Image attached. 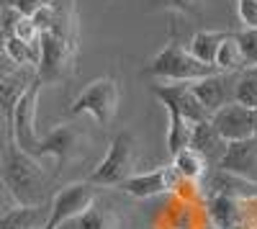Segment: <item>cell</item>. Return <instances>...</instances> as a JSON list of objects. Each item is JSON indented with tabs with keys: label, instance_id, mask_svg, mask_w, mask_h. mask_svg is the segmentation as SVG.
Masks as SVG:
<instances>
[{
	"label": "cell",
	"instance_id": "cell-1",
	"mask_svg": "<svg viewBox=\"0 0 257 229\" xmlns=\"http://www.w3.org/2000/svg\"><path fill=\"white\" fill-rule=\"evenodd\" d=\"M0 175L8 193L18 206H39L47 196V173L41 168L39 157L26 155L18 144L11 139L6 144L3 160H0Z\"/></svg>",
	"mask_w": 257,
	"mask_h": 229
},
{
	"label": "cell",
	"instance_id": "cell-2",
	"mask_svg": "<svg viewBox=\"0 0 257 229\" xmlns=\"http://www.w3.org/2000/svg\"><path fill=\"white\" fill-rule=\"evenodd\" d=\"M213 72H216V67L198 62L180 44H167L157 57L149 59V65L144 70V75L165 80V82H196Z\"/></svg>",
	"mask_w": 257,
	"mask_h": 229
},
{
	"label": "cell",
	"instance_id": "cell-3",
	"mask_svg": "<svg viewBox=\"0 0 257 229\" xmlns=\"http://www.w3.org/2000/svg\"><path fill=\"white\" fill-rule=\"evenodd\" d=\"M118 100L121 90L113 77H98L82 88V93L70 103L67 113L70 116H90L100 127H111V121L118 113Z\"/></svg>",
	"mask_w": 257,
	"mask_h": 229
},
{
	"label": "cell",
	"instance_id": "cell-4",
	"mask_svg": "<svg viewBox=\"0 0 257 229\" xmlns=\"http://www.w3.org/2000/svg\"><path fill=\"white\" fill-rule=\"evenodd\" d=\"M134 160H137V139L132 132H118L111 144H108V152L100 160V165L90 173L88 183L93 185H118L123 180H128L134 173Z\"/></svg>",
	"mask_w": 257,
	"mask_h": 229
},
{
	"label": "cell",
	"instance_id": "cell-5",
	"mask_svg": "<svg viewBox=\"0 0 257 229\" xmlns=\"http://www.w3.org/2000/svg\"><path fill=\"white\" fill-rule=\"evenodd\" d=\"M39 95H41V80L36 77L26 93L18 98L16 108L11 113V139L18 144L26 155L36 157L39 152V134H36V111H39Z\"/></svg>",
	"mask_w": 257,
	"mask_h": 229
},
{
	"label": "cell",
	"instance_id": "cell-6",
	"mask_svg": "<svg viewBox=\"0 0 257 229\" xmlns=\"http://www.w3.org/2000/svg\"><path fill=\"white\" fill-rule=\"evenodd\" d=\"M95 185L88 180H80V183H70L54 196V201L49 203V219L44 229H59L64 221H70L75 216H80L82 211H88L93 201H95Z\"/></svg>",
	"mask_w": 257,
	"mask_h": 229
},
{
	"label": "cell",
	"instance_id": "cell-7",
	"mask_svg": "<svg viewBox=\"0 0 257 229\" xmlns=\"http://www.w3.org/2000/svg\"><path fill=\"white\" fill-rule=\"evenodd\" d=\"M75 47H72V39H64L54 31L41 34V57H39V65H36V77L44 82H54L62 80L70 70V62H72Z\"/></svg>",
	"mask_w": 257,
	"mask_h": 229
},
{
	"label": "cell",
	"instance_id": "cell-8",
	"mask_svg": "<svg viewBox=\"0 0 257 229\" xmlns=\"http://www.w3.org/2000/svg\"><path fill=\"white\" fill-rule=\"evenodd\" d=\"M180 180H183V175L178 173L175 165H165V168L149 170L142 175H132L118 185V191L132 198H152L160 193H175Z\"/></svg>",
	"mask_w": 257,
	"mask_h": 229
},
{
	"label": "cell",
	"instance_id": "cell-9",
	"mask_svg": "<svg viewBox=\"0 0 257 229\" xmlns=\"http://www.w3.org/2000/svg\"><path fill=\"white\" fill-rule=\"evenodd\" d=\"M237 75L229 72H213L208 77H201L196 82H190V90L196 93V98L201 100V106L206 108L208 116H213L216 111H221L224 106L234 103V90H237Z\"/></svg>",
	"mask_w": 257,
	"mask_h": 229
},
{
	"label": "cell",
	"instance_id": "cell-10",
	"mask_svg": "<svg viewBox=\"0 0 257 229\" xmlns=\"http://www.w3.org/2000/svg\"><path fill=\"white\" fill-rule=\"evenodd\" d=\"M152 93L162 100L165 108L185 116L190 124H201L211 119L206 108L201 106V100L196 98V93L190 90V82H162V85L152 88Z\"/></svg>",
	"mask_w": 257,
	"mask_h": 229
},
{
	"label": "cell",
	"instance_id": "cell-11",
	"mask_svg": "<svg viewBox=\"0 0 257 229\" xmlns=\"http://www.w3.org/2000/svg\"><path fill=\"white\" fill-rule=\"evenodd\" d=\"M80 139H82V134H80L75 127H70V124H62V127L52 129L47 137L39 139V152H36V157H39V160H41V157H54V160H57V173H62L64 165H67V162L77 155Z\"/></svg>",
	"mask_w": 257,
	"mask_h": 229
},
{
	"label": "cell",
	"instance_id": "cell-12",
	"mask_svg": "<svg viewBox=\"0 0 257 229\" xmlns=\"http://www.w3.org/2000/svg\"><path fill=\"white\" fill-rule=\"evenodd\" d=\"M216 168L229 170V173H234V175H239V178L257 185V137L229 142L226 152L219 160Z\"/></svg>",
	"mask_w": 257,
	"mask_h": 229
},
{
	"label": "cell",
	"instance_id": "cell-13",
	"mask_svg": "<svg viewBox=\"0 0 257 229\" xmlns=\"http://www.w3.org/2000/svg\"><path fill=\"white\" fill-rule=\"evenodd\" d=\"M213 129H216L226 142H239V139H249L254 137V127H252V111L239 106V103H229L221 111H216L211 119Z\"/></svg>",
	"mask_w": 257,
	"mask_h": 229
},
{
	"label": "cell",
	"instance_id": "cell-14",
	"mask_svg": "<svg viewBox=\"0 0 257 229\" xmlns=\"http://www.w3.org/2000/svg\"><path fill=\"white\" fill-rule=\"evenodd\" d=\"M226 139L213 129L211 121H201V124H193V132H190V150H196L208 165H219V160L226 152Z\"/></svg>",
	"mask_w": 257,
	"mask_h": 229
},
{
	"label": "cell",
	"instance_id": "cell-15",
	"mask_svg": "<svg viewBox=\"0 0 257 229\" xmlns=\"http://www.w3.org/2000/svg\"><path fill=\"white\" fill-rule=\"evenodd\" d=\"M208 188H211V196H226V198L247 201V198H254L257 185L239 178V175H234V173H229V170L216 168L208 175Z\"/></svg>",
	"mask_w": 257,
	"mask_h": 229
},
{
	"label": "cell",
	"instance_id": "cell-16",
	"mask_svg": "<svg viewBox=\"0 0 257 229\" xmlns=\"http://www.w3.org/2000/svg\"><path fill=\"white\" fill-rule=\"evenodd\" d=\"M49 203L39 206H16L0 214V229H44L49 219Z\"/></svg>",
	"mask_w": 257,
	"mask_h": 229
},
{
	"label": "cell",
	"instance_id": "cell-17",
	"mask_svg": "<svg viewBox=\"0 0 257 229\" xmlns=\"http://www.w3.org/2000/svg\"><path fill=\"white\" fill-rule=\"evenodd\" d=\"M59 229H121V221H118L116 211L98 203V198H95L88 211H82L80 216L64 221Z\"/></svg>",
	"mask_w": 257,
	"mask_h": 229
},
{
	"label": "cell",
	"instance_id": "cell-18",
	"mask_svg": "<svg viewBox=\"0 0 257 229\" xmlns=\"http://www.w3.org/2000/svg\"><path fill=\"white\" fill-rule=\"evenodd\" d=\"M208 216L216 229H229L234 224H239L244 216V201L237 198H226V196H211V201L206 203Z\"/></svg>",
	"mask_w": 257,
	"mask_h": 229
},
{
	"label": "cell",
	"instance_id": "cell-19",
	"mask_svg": "<svg viewBox=\"0 0 257 229\" xmlns=\"http://www.w3.org/2000/svg\"><path fill=\"white\" fill-rule=\"evenodd\" d=\"M213 67H216V72H229V75H237V72H244V70H247L237 36L229 34L221 44H219L216 57H213Z\"/></svg>",
	"mask_w": 257,
	"mask_h": 229
},
{
	"label": "cell",
	"instance_id": "cell-20",
	"mask_svg": "<svg viewBox=\"0 0 257 229\" xmlns=\"http://www.w3.org/2000/svg\"><path fill=\"white\" fill-rule=\"evenodd\" d=\"M229 34L224 31H196L190 36V44L185 47L193 57H196L198 62H203V65H211L213 67V57H216V49L219 44L226 39Z\"/></svg>",
	"mask_w": 257,
	"mask_h": 229
},
{
	"label": "cell",
	"instance_id": "cell-21",
	"mask_svg": "<svg viewBox=\"0 0 257 229\" xmlns=\"http://www.w3.org/2000/svg\"><path fill=\"white\" fill-rule=\"evenodd\" d=\"M165 111H167V152H170V157H175L178 152H183L190 144L193 124L185 116L170 111V108H165Z\"/></svg>",
	"mask_w": 257,
	"mask_h": 229
},
{
	"label": "cell",
	"instance_id": "cell-22",
	"mask_svg": "<svg viewBox=\"0 0 257 229\" xmlns=\"http://www.w3.org/2000/svg\"><path fill=\"white\" fill-rule=\"evenodd\" d=\"M173 165L178 168V173H180L185 180H201V178L208 173V168H211V165H208L196 150H190V147H185L183 152H178V155L173 157Z\"/></svg>",
	"mask_w": 257,
	"mask_h": 229
},
{
	"label": "cell",
	"instance_id": "cell-23",
	"mask_svg": "<svg viewBox=\"0 0 257 229\" xmlns=\"http://www.w3.org/2000/svg\"><path fill=\"white\" fill-rule=\"evenodd\" d=\"M234 103H239V106H244V108H249V111L257 108V77H254L249 70L239 72V77H237Z\"/></svg>",
	"mask_w": 257,
	"mask_h": 229
},
{
	"label": "cell",
	"instance_id": "cell-24",
	"mask_svg": "<svg viewBox=\"0 0 257 229\" xmlns=\"http://www.w3.org/2000/svg\"><path fill=\"white\" fill-rule=\"evenodd\" d=\"M8 36H16L18 41H24V44H39V41H41V31L34 24L31 16H21L13 24V29L8 31Z\"/></svg>",
	"mask_w": 257,
	"mask_h": 229
},
{
	"label": "cell",
	"instance_id": "cell-25",
	"mask_svg": "<svg viewBox=\"0 0 257 229\" xmlns=\"http://www.w3.org/2000/svg\"><path fill=\"white\" fill-rule=\"evenodd\" d=\"M237 41H239V49H242L247 70L257 67V29H244L242 34H237Z\"/></svg>",
	"mask_w": 257,
	"mask_h": 229
},
{
	"label": "cell",
	"instance_id": "cell-26",
	"mask_svg": "<svg viewBox=\"0 0 257 229\" xmlns=\"http://www.w3.org/2000/svg\"><path fill=\"white\" fill-rule=\"evenodd\" d=\"M155 8H167L183 16H201V0H152Z\"/></svg>",
	"mask_w": 257,
	"mask_h": 229
},
{
	"label": "cell",
	"instance_id": "cell-27",
	"mask_svg": "<svg viewBox=\"0 0 257 229\" xmlns=\"http://www.w3.org/2000/svg\"><path fill=\"white\" fill-rule=\"evenodd\" d=\"M237 16L244 29H257V0H237Z\"/></svg>",
	"mask_w": 257,
	"mask_h": 229
},
{
	"label": "cell",
	"instance_id": "cell-28",
	"mask_svg": "<svg viewBox=\"0 0 257 229\" xmlns=\"http://www.w3.org/2000/svg\"><path fill=\"white\" fill-rule=\"evenodd\" d=\"M3 3H6L8 8H16L18 13H24V16H34L39 8L54 3V0H3Z\"/></svg>",
	"mask_w": 257,
	"mask_h": 229
},
{
	"label": "cell",
	"instance_id": "cell-29",
	"mask_svg": "<svg viewBox=\"0 0 257 229\" xmlns=\"http://www.w3.org/2000/svg\"><path fill=\"white\" fill-rule=\"evenodd\" d=\"M8 142H11V119H8L6 108L0 106V160H3V152H6Z\"/></svg>",
	"mask_w": 257,
	"mask_h": 229
},
{
	"label": "cell",
	"instance_id": "cell-30",
	"mask_svg": "<svg viewBox=\"0 0 257 229\" xmlns=\"http://www.w3.org/2000/svg\"><path fill=\"white\" fill-rule=\"evenodd\" d=\"M229 229H254V226L247 224V221H239V224H234V226H229Z\"/></svg>",
	"mask_w": 257,
	"mask_h": 229
},
{
	"label": "cell",
	"instance_id": "cell-31",
	"mask_svg": "<svg viewBox=\"0 0 257 229\" xmlns=\"http://www.w3.org/2000/svg\"><path fill=\"white\" fill-rule=\"evenodd\" d=\"M6 36H8V34L3 31V26H0V54H3V44H6Z\"/></svg>",
	"mask_w": 257,
	"mask_h": 229
},
{
	"label": "cell",
	"instance_id": "cell-32",
	"mask_svg": "<svg viewBox=\"0 0 257 229\" xmlns=\"http://www.w3.org/2000/svg\"><path fill=\"white\" fill-rule=\"evenodd\" d=\"M252 127H254V137H257V108L252 111Z\"/></svg>",
	"mask_w": 257,
	"mask_h": 229
},
{
	"label": "cell",
	"instance_id": "cell-33",
	"mask_svg": "<svg viewBox=\"0 0 257 229\" xmlns=\"http://www.w3.org/2000/svg\"><path fill=\"white\" fill-rule=\"evenodd\" d=\"M249 72H252V75H254V77H257V67H249Z\"/></svg>",
	"mask_w": 257,
	"mask_h": 229
},
{
	"label": "cell",
	"instance_id": "cell-34",
	"mask_svg": "<svg viewBox=\"0 0 257 229\" xmlns=\"http://www.w3.org/2000/svg\"><path fill=\"white\" fill-rule=\"evenodd\" d=\"M254 198H257V188H254Z\"/></svg>",
	"mask_w": 257,
	"mask_h": 229
}]
</instances>
